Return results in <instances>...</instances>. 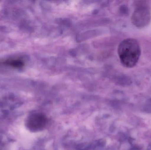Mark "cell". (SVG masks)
I'll return each instance as SVG.
<instances>
[{
    "mask_svg": "<svg viewBox=\"0 0 151 150\" xmlns=\"http://www.w3.org/2000/svg\"><path fill=\"white\" fill-rule=\"evenodd\" d=\"M118 53L121 63L124 67L133 68L138 62L141 54L139 42L132 38L124 40L118 46Z\"/></svg>",
    "mask_w": 151,
    "mask_h": 150,
    "instance_id": "cell-1",
    "label": "cell"
},
{
    "mask_svg": "<svg viewBox=\"0 0 151 150\" xmlns=\"http://www.w3.org/2000/svg\"><path fill=\"white\" fill-rule=\"evenodd\" d=\"M151 19V10L149 6L142 1L137 4L131 18L133 24L138 28H143L149 24Z\"/></svg>",
    "mask_w": 151,
    "mask_h": 150,
    "instance_id": "cell-2",
    "label": "cell"
},
{
    "mask_svg": "<svg viewBox=\"0 0 151 150\" xmlns=\"http://www.w3.org/2000/svg\"><path fill=\"white\" fill-rule=\"evenodd\" d=\"M47 122V117L43 114L36 113L28 116L25 124L27 128L31 132H38L45 128Z\"/></svg>",
    "mask_w": 151,
    "mask_h": 150,
    "instance_id": "cell-3",
    "label": "cell"
},
{
    "mask_svg": "<svg viewBox=\"0 0 151 150\" xmlns=\"http://www.w3.org/2000/svg\"><path fill=\"white\" fill-rule=\"evenodd\" d=\"M4 64L14 68H22L24 66V63L20 59L8 60L4 62Z\"/></svg>",
    "mask_w": 151,
    "mask_h": 150,
    "instance_id": "cell-4",
    "label": "cell"
},
{
    "mask_svg": "<svg viewBox=\"0 0 151 150\" xmlns=\"http://www.w3.org/2000/svg\"></svg>",
    "mask_w": 151,
    "mask_h": 150,
    "instance_id": "cell-5",
    "label": "cell"
}]
</instances>
